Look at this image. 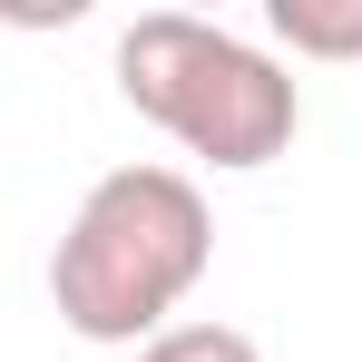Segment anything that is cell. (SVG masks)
I'll return each mask as SVG.
<instances>
[{
  "label": "cell",
  "instance_id": "1",
  "mask_svg": "<svg viewBox=\"0 0 362 362\" xmlns=\"http://www.w3.org/2000/svg\"><path fill=\"white\" fill-rule=\"evenodd\" d=\"M216 264V206L186 167H108L49 245V303L78 343H157Z\"/></svg>",
  "mask_w": 362,
  "mask_h": 362
},
{
  "label": "cell",
  "instance_id": "2",
  "mask_svg": "<svg viewBox=\"0 0 362 362\" xmlns=\"http://www.w3.org/2000/svg\"><path fill=\"white\" fill-rule=\"evenodd\" d=\"M118 98L147 127H167L186 157H206L216 177L274 167L303 127L294 69L196 10H137L118 30Z\"/></svg>",
  "mask_w": 362,
  "mask_h": 362
},
{
  "label": "cell",
  "instance_id": "3",
  "mask_svg": "<svg viewBox=\"0 0 362 362\" xmlns=\"http://www.w3.org/2000/svg\"><path fill=\"white\" fill-rule=\"evenodd\" d=\"M264 30L294 59H362V0H264Z\"/></svg>",
  "mask_w": 362,
  "mask_h": 362
},
{
  "label": "cell",
  "instance_id": "4",
  "mask_svg": "<svg viewBox=\"0 0 362 362\" xmlns=\"http://www.w3.org/2000/svg\"><path fill=\"white\" fill-rule=\"evenodd\" d=\"M137 362H264V353L235 323H167L157 343H137Z\"/></svg>",
  "mask_w": 362,
  "mask_h": 362
}]
</instances>
